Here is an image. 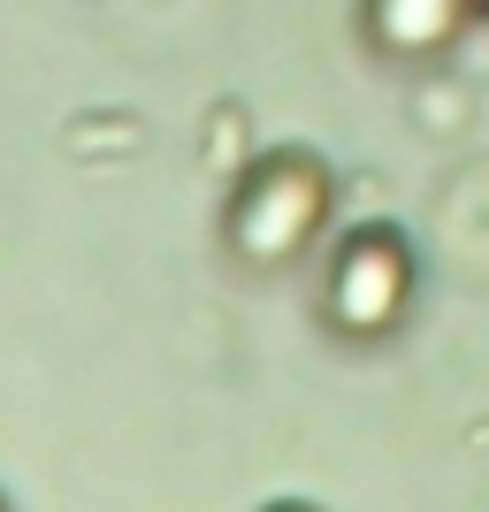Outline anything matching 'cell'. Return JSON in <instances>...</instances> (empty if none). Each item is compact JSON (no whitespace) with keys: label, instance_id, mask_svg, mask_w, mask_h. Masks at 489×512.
<instances>
[{"label":"cell","instance_id":"cell-5","mask_svg":"<svg viewBox=\"0 0 489 512\" xmlns=\"http://www.w3.org/2000/svg\"><path fill=\"white\" fill-rule=\"evenodd\" d=\"M0 512H8V497H0Z\"/></svg>","mask_w":489,"mask_h":512},{"label":"cell","instance_id":"cell-3","mask_svg":"<svg viewBox=\"0 0 489 512\" xmlns=\"http://www.w3.org/2000/svg\"><path fill=\"white\" fill-rule=\"evenodd\" d=\"M482 0H360V31L383 62H436L467 39Z\"/></svg>","mask_w":489,"mask_h":512},{"label":"cell","instance_id":"cell-4","mask_svg":"<svg viewBox=\"0 0 489 512\" xmlns=\"http://www.w3.org/2000/svg\"><path fill=\"white\" fill-rule=\"evenodd\" d=\"M268 512H314V505H268Z\"/></svg>","mask_w":489,"mask_h":512},{"label":"cell","instance_id":"cell-6","mask_svg":"<svg viewBox=\"0 0 489 512\" xmlns=\"http://www.w3.org/2000/svg\"><path fill=\"white\" fill-rule=\"evenodd\" d=\"M482 16H489V0H482Z\"/></svg>","mask_w":489,"mask_h":512},{"label":"cell","instance_id":"cell-1","mask_svg":"<svg viewBox=\"0 0 489 512\" xmlns=\"http://www.w3.org/2000/svg\"><path fill=\"white\" fill-rule=\"evenodd\" d=\"M329 207H337L329 161L314 146H276L237 176L230 207H222V245H230L237 268L276 276V268L306 260V245L329 230Z\"/></svg>","mask_w":489,"mask_h":512},{"label":"cell","instance_id":"cell-2","mask_svg":"<svg viewBox=\"0 0 489 512\" xmlns=\"http://www.w3.org/2000/svg\"><path fill=\"white\" fill-rule=\"evenodd\" d=\"M413 237L398 222H360V230L337 245L329 276H321V329L344 344H383L405 329L413 314Z\"/></svg>","mask_w":489,"mask_h":512}]
</instances>
